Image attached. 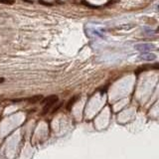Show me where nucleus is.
Returning <instances> with one entry per match:
<instances>
[{
  "instance_id": "20e7f679",
  "label": "nucleus",
  "mask_w": 159,
  "mask_h": 159,
  "mask_svg": "<svg viewBox=\"0 0 159 159\" xmlns=\"http://www.w3.org/2000/svg\"><path fill=\"white\" fill-rule=\"evenodd\" d=\"M42 100H43V95H34V96L30 97V99H28V102H30V103H36V102H40Z\"/></svg>"
},
{
  "instance_id": "39448f33",
  "label": "nucleus",
  "mask_w": 159,
  "mask_h": 159,
  "mask_svg": "<svg viewBox=\"0 0 159 159\" xmlns=\"http://www.w3.org/2000/svg\"><path fill=\"white\" fill-rule=\"evenodd\" d=\"M77 100H78V96H73V97H71L69 102H68V104H67V109H68V110H71V109H72L73 105L76 103Z\"/></svg>"
},
{
  "instance_id": "9d476101",
  "label": "nucleus",
  "mask_w": 159,
  "mask_h": 159,
  "mask_svg": "<svg viewBox=\"0 0 159 159\" xmlns=\"http://www.w3.org/2000/svg\"><path fill=\"white\" fill-rule=\"evenodd\" d=\"M157 32H159V28H158V30H157Z\"/></svg>"
},
{
  "instance_id": "0eeeda50",
  "label": "nucleus",
  "mask_w": 159,
  "mask_h": 159,
  "mask_svg": "<svg viewBox=\"0 0 159 159\" xmlns=\"http://www.w3.org/2000/svg\"><path fill=\"white\" fill-rule=\"evenodd\" d=\"M62 104H63V103H62V102H61V103H59V104H58L57 107H55V108H54V109H53V110H52V112H53V113H54V112H56V111H57V110H59V109H60V108H61V107H62Z\"/></svg>"
},
{
  "instance_id": "1a4fd4ad",
  "label": "nucleus",
  "mask_w": 159,
  "mask_h": 159,
  "mask_svg": "<svg viewBox=\"0 0 159 159\" xmlns=\"http://www.w3.org/2000/svg\"><path fill=\"white\" fill-rule=\"evenodd\" d=\"M4 81H5V80H4L3 78H0V84H2L3 82H4Z\"/></svg>"
},
{
  "instance_id": "f257e3e1",
  "label": "nucleus",
  "mask_w": 159,
  "mask_h": 159,
  "mask_svg": "<svg viewBox=\"0 0 159 159\" xmlns=\"http://www.w3.org/2000/svg\"><path fill=\"white\" fill-rule=\"evenodd\" d=\"M59 101V97H58L57 95H50V96H48V97H46L44 99L42 102L45 103L44 108H43V115L45 113H47L49 110H50V108L56 103V102Z\"/></svg>"
},
{
  "instance_id": "6e6552de",
  "label": "nucleus",
  "mask_w": 159,
  "mask_h": 159,
  "mask_svg": "<svg viewBox=\"0 0 159 159\" xmlns=\"http://www.w3.org/2000/svg\"><path fill=\"white\" fill-rule=\"evenodd\" d=\"M0 2H2V3H9V4H12L13 0H0Z\"/></svg>"
},
{
  "instance_id": "f03ea898",
  "label": "nucleus",
  "mask_w": 159,
  "mask_h": 159,
  "mask_svg": "<svg viewBox=\"0 0 159 159\" xmlns=\"http://www.w3.org/2000/svg\"><path fill=\"white\" fill-rule=\"evenodd\" d=\"M134 48L139 52H143V53H146V52L152 50L154 48V46L151 44H137L134 46Z\"/></svg>"
},
{
  "instance_id": "7ed1b4c3",
  "label": "nucleus",
  "mask_w": 159,
  "mask_h": 159,
  "mask_svg": "<svg viewBox=\"0 0 159 159\" xmlns=\"http://www.w3.org/2000/svg\"><path fill=\"white\" fill-rule=\"evenodd\" d=\"M156 59V55L155 54H152V53H142L138 57V60H141V61H153Z\"/></svg>"
},
{
  "instance_id": "423d86ee",
  "label": "nucleus",
  "mask_w": 159,
  "mask_h": 159,
  "mask_svg": "<svg viewBox=\"0 0 159 159\" xmlns=\"http://www.w3.org/2000/svg\"><path fill=\"white\" fill-rule=\"evenodd\" d=\"M145 71L148 70H159V63L153 64V65H144Z\"/></svg>"
}]
</instances>
